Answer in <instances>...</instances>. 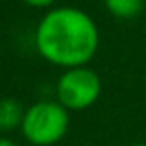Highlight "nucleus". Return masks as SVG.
I'll list each match as a JSON object with an SVG mask.
<instances>
[{"instance_id": "20e7f679", "label": "nucleus", "mask_w": 146, "mask_h": 146, "mask_svg": "<svg viewBox=\"0 0 146 146\" xmlns=\"http://www.w3.org/2000/svg\"><path fill=\"white\" fill-rule=\"evenodd\" d=\"M26 108L16 98H0V134L6 136L12 130H20Z\"/></svg>"}, {"instance_id": "f257e3e1", "label": "nucleus", "mask_w": 146, "mask_h": 146, "mask_svg": "<svg viewBox=\"0 0 146 146\" xmlns=\"http://www.w3.org/2000/svg\"><path fill=\"white\" fill-rule=\"evenodd\" d=\"M32 40L40 58L66 70L94 60L100 48V28L82 8L54 6L38 20Z\"/></svg>"}, {"instance_id": "7ed1b4c3", "label": "nucleus", "mask_w": 146, "mask_h": 146, "mask_svg": "<svg viewBox=\"0 0 146 146\" xmlns=\"http://www.w3.org/2000/svg\"><path fill=\"white\" fill-rule=\"evenodd\" d=\"M56 100L70 112L94 106L102 94V80L90 66H74L60 72L56 80Z\"/></svg>"}, {"instance_id": "39448f33", "label": "nucleus", "mask_w": 146, "mask_h": 146, "mask_svg": "<svg viewBox=\"0 0 146 146\" xmlns=\"http://www.w3.org/2000/svg\"><path fill=\"white\" fill-rule=\"evenodd\" d=\"M104 6H106L108 14H112L114 18L132 20L144 10L146 0H104Z\"/></svg>"}, {"instance_id": "6e6552de", "label": "nucleus", "mask_w": 146, "mask_h": 146, "mask_svg": "<svg viewBox=\"0 0 146 146\" xmlns=\"http://www.w3.org/2000/svg\"><path fill=\"white\" fill-rule=\"evenodd\" d=\"M130 146H146V142H134V144H130Z\"/></svg>"}, {"instance_id": "423d86ee", "label": "nucleus", "mask_w": 146, "mask_h": 146, "mask_svg": "<svg viewBox=\"0 0 146 146\" xmlns=\"http://www.w3.org/2000/svg\"><path fill=\"white\" fill-rule=\"evenodd\" d=\"M24 4L32 6V8H42V10H48V8H54L58 0H22Z\"/></svg>"}, {"instance_id": "0eeeda50", "label": "nucleus", "mask_w": 146, "mask_h": 146, "mask_svg": "<svg viewBox=\"0 0 146 146\" xmlns=\"http://www.w3.org/2000/svg\"><path fill=\"white\" fill-rule=\"evenodd\" d=\"M0 146H18V144L8 136H0Z\"/></svg>"}, {"instance_id": "f03ea898", "label": "nucleus", "mask_w": 146, "mask_h": 146, "mask_svg": "<svg viewBox=\"0 0 146 146\" xmlns=\"http://www.w3.org/2000/svg\"><path fill=\"white\" fill-rule=\"evenodd\" d=\"M70 128V110L64 108L56 98L38 100L24 112L20 134L32 146H54Z\"/></svg>"}]
</instances>
